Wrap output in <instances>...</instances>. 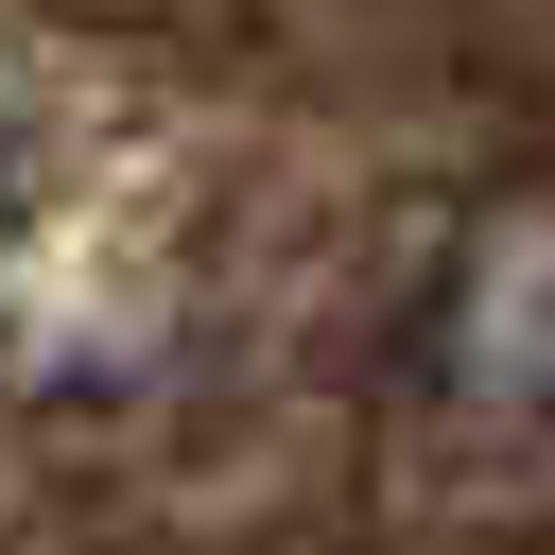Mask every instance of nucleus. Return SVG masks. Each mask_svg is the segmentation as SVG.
Wrapping results in <instances>:
<instances>
[{
	"label": "nucleus",
	"mask_w": 555,
	"mask_h": 555,
	"mask_svg": "<svg viewBox=\"0 0 555 555\" xmlns=\"http://www.w3.org/2000/svg\"><path fill=\"white\" fill-rule=\"evenodd\" d=\"M416 364H434V399L486 416V434H538V416H555V208H486V225L434 260Z\"/></svg>",
	"instance_id": "f257e3e1"
}]
</instances>
